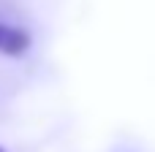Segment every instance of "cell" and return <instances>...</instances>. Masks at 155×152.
I'll return each mask as SVG.
<instances>
[{"instance_id": "6da1fadb", "label": "cell", "mask_w": 155, "mask_h": 152, "mask_svg": "<svg viewBox=\"0 0 155 152\" xmlns=\"http://www.w3.org/2000/svg\"><path fill=\"white\" fill-rule=\"evenodd\" d=\"M0 152H5V150H3V147H0Z\"/></svg>"}]
</instances>
